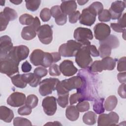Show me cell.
I'll return each mask as SVG.
<instances>
[{"label":"cell","mask_w":126,"mask_h":126,"mask_svg":"<svg viewBox=\"0 0 126 126\" xmlns=\"http://www.w3.org/2000/svg\"><path fill=\"white\" fill-rule=\"evenodd\" d=\"M125 87H126V84L123 83L119 86L118 90V94L123 98H126V96Z\"/></svg>","instance_id":"cell-52"},{"label":"cell","mask_w":126,"mask_h":126,"mask_svg":"<svg viewBox=\"0 0 126 126\" xmlns=\"http://www.w3.org/2000/svg\"><path fill=\"white\" fill-rule=\"evenodd\" d=\"M26 100L24 94L20 92H14L7 99V103L11 106L20 107L25 103Z\"/></svg>","instance_id":"cell-15"},{"label":"cell","mask_w":126,"mask_h":126,"mask_svg":"<svg viewBox=\"0 0 126 126\" xmlns=\"http://www.w3.org/2000/svg\"><path fill=\"white\" fill-rule=\"evenodd\" d=\"M99 43H104L109 46L112 49L117 48L120 44L119 39L116 36L112 34L109 35L104 40L100 41Z\"/></svg>","instance_id":"cell-24"},{"label":"cell","mask_w":126,"mask_h":126,"mask_svg":"<svg viewBox=\"0 0 126 126\" xmlns=\"http://www.w3.org/2000/svg\"><path fill=\"white\" fill-rule=\"evenodd\" d=\"M55 21L57 25L60 26L63 25L66 23L67 15L62 13L61 14L55 18Z\"/></svg>","instance_id":"cell-46"},{"label":"cell","mask_w":126,"mask_h":126,"mask_svg":"<svg viewBox=\"0 0 126 126\" xmlns=\"http://www.w3.org/2000/svg\"><path fill=\"white\" fill-rule=\"evenodd\" d=\"M52 54L55 63H56V62L59 61L61 59V55L59 54V53H58V52H53V53H52Z\"/></svg>","instance_id":"cell-56"},{"label":"cell","mask_w":126,"mask_h":126,"mask_svg":"<svg viewBox=\"0 0 126 126\" xmlns=\"http://www.w3.org/2000/svg\"><path fill=\"white\" fill-rule=\"evenodd\" d=\"M100 46L98 48L99 56L102 58L109 57L111 54L112 48L108 45L104 43H99Z\"/></svg>","instance_id":"cell-28"},{"label":"cell","mask_w":126,"mask_h":126,"mask_svg":"<svg viewBox=\"0 0 126 126\" xmlns=\"http://www.w3.org/2000/svg\"><path fill=\"white\" fill-rule=\"evenodd\" d=\"M125 32H126V29L124 31V32H124V34H123V37H124V39L125 40Z\"/></svg>","instance_id":"cell-60"},{"label":"cell","mask_w":126,"mask_h":126,"mask_svg":"<svg viewBox=\"0 0 126 126\" xmlns=\"http://www.w3.org/2000/svg\"><path fill=\"white\" fill-rule=\"evenodd\" d=\"M88 45L82 46L75 55V62L82 68H86L92 63L93 60L88 49Z\"/></svg>","instance_id":"cell-5"},{"label":"cell","mask_w":126,"mask_h":126,"mask_svg":"<svg viewBox=\"0 0 126 126\" xmlns=\"http://www.w3.org/2000/svg\"><path fill=\"white\" fill-rule=\"evenodd\" d=\"M32 108L26 105L20 107L18 110V113L19 115L22 116L29 115L32 113Z\"/></svg>","instance_id":"cell-45"},{"label":"cell","mask_w":126,"mask_h":126,"mask_svg":"<svg viewBox=\"0 0 126 126\" xmlns=\"http://www.w3.org/2000/svg\"><path fill=\"white\" fill-rule=\"evenodd\" d=\"M37 34L40 42L44 44H49L52 41L53 31L49 25L41 26L37 31Z\"/></svg>","instance_id":"cell-8"},{"label":"cell","mask_w":126,"mask_h":126,"mask_svg":"<svg viewBox=\"0 0 126 126\" xmlns=\"http://www.w3.org/2000/svg\"><path fill=\"white\" fill-rule=\"evenodd\" d=\"M118 100L115 95H110L108 96L104 104L105 110L107 111H111L114 109L117 104Z\"/></svg>","instance_id":"cell-25"},{"label":"cell","mask_w":126,"mask_h":126,"mask_svg":"<svg viewBox=\"0 0 126 126\" xmlns=\"http://www.w3.org/2000/svg\"><path fill=\"white\" fill-rule=\"evenodd\" d=\"M49 73L51 76H59L61 74V71L59 66L56 64H52L49 68Z\"/></svg>","instance_id":"cell-42"},{"label":"cell","mask_w":126,"mask_h":126,"mask_svg":"<svg viewBox=\"0 0 126 126\" xmlns=\"http://www.w3.org/2000/svg\"><path fill=\"white\" fill-rule=\"evenodd\" d=\"M82 100V96L79 93L77 92L76 93L73 94L71 95L69 98V102L71 105L76 103L78 101L80 102Z\"/></svg>","instance_id":"cell-44"},{"label":"cell","mask_w":126,"mask_h":126,"mask_svg":"<svg viewBox=\"0 0 126 126\" xmlns=\"http://www.w3.org/2000/svg\"><path fill=\"white\" fill-rule=\"evenodd\" d=\"M111 28L116 32H123L125 30V28L122 27L120 24L118 23H111L110 25Z\"/></svg>","instance_id":"cell-51"},{"label":"cell","mask_w":126,"mask_h":126,"mask_svg":"<svg viewBox=\"0 0 126 126\" xmlns=\"http://www.w3.org/2000/svg\"><path fill=\"white\" fill-rule=\"evenodd\" d=\"M60 82L58 78H49L43 80L39 84V92L42 96H46L56 90L57 84Z\"/></svg>","instance_id":"cell-7"},{"label":"cell","mask_w":126,"mask_h":126,"mask_svg":"<svg viewBox=\"0 0 126 126\" xmlns=\"http://www.w3.org/2000/svg\"><path fill=\"white\" fill-rule=\"evenodd\" d=\"M104 100V98H99L95 99L93 105V109L96 114H100L104 112V108L103 107Z\"/></svg>","instance_id":"cell-29"},{"label":"cell","mask_w":126,"mask_h":126,"mask_svg":"<svg viewBox=\"0 0 126 126\" xmlns=\"http://www.w3.org/2000/svg\"><path fill=\"white\" fill-rule=\"evenodd\" d=\"M126 1L118 0L112 3L111 7L109 9L111 19L113 20L119 19L121 16L123 11L126 7Z\"/></svg>","instance_id":"cell-14"},{"label":"cell","mask_w":126,"mask_h":126,"mask_svg":"<svg viewBox=\"0 0 126 126\" xmlns=\"http://www.w3.org/2000/svg\"><path fill=\"white\" fill-rule=\"evenodd\" d=\"M65 115L69 120L74 121L77 120L79 118V112L76 106L69 105L66 109Z\"/></svg>","instance_id":"cell-23"},{"label":"cell","mask_w":126,"mask_h":126,"mask_svg":"<svg viewBox=\"0 0 126 126\" xmlns=\"http://www.w3.org/2000/svg\"><path fill=\"white\" fill-rule=\"evenodd\" d=\"M0 71L1 73L10 77L19 72V63L9 55L0 59Z\"/></svg>","instance_id":"cell-2"},{"label":"cell","mask_w":126,"mask_h":126,"mask_svg":"<svg viewBox=\"0 0 126 126\" xmlns=\"http://www.w3.org/2000/svg\"><path fill=\"white\" fill-rule=\"evenodd\" d=\"M2 12L3 14L9 19L10 21L14 20L18 17V14L16 11L14 9L9 7H5Z\"/></svg>","instance_id":"cell-32"},{"label":"cell","mask_w":126,"mask_h":126,"mask_svg":"<svg viewBox=\"0 0 126 126\" xmlns=\"http://www.w3.org/2000/svg\"><path fill=\"white\" fill-rule=\"evenodd\" d=\"M61 72L65 76H71L74 75L78 71L75 67L72 61L70 60H64L60 64Z\"/></svg>","instance_id":"cell-17"},{"label":"cell","mask_w":126,"mask_h":126,"mask_svg":"<svg viewBox=\"0 0 126 126\" xmlns=\"http://www.w3.org/2000/svg\"><path fill=\"white\" fill-rule=\"evenodd\" d=\"M111 19L110 13L108 10L103 9L98 15V20L100 22H108Z\"/></svg>","instance_id":"cell-39"},{"label":"cell","mask_w":126,"mask_h":126,"mask_svg":"<svg viewBox=\"0 0 126 126\" xmlns=\"http://www.w3.org/2000/svg\"><path fill=\"white\" fill-rule=\"evenodd\" d=\"M34 19V18L32 15L25 13L20 17L19 22L22 25H30L32 23Z\"/></svg>","instance_id":"cell-34"},{"label":"cell","mask_w":126,"mask_h":126,"mask_svg":"<svg viewBox=\"0 0 126 126\" xmlns=\"http://www.w3.org/2000/svg\"><path fill=\"white\" fill-rule=\"evenodd\" d=\"M13 125L15 126H29L32 125L31 121L27 119L22 117H16L13 120Z\"/></svg>","instance_id":"cell-35"},{"label":"cell","mask_w":126,"mask_h":126,"mask_svg":"<svg viewBox=\"0 0 126 126\" xmlns=\"http://www.w3.org/2000/svg\"><path fill=\"white\" fill-rule=\"evenodd\" d=\"M88 49L90 55L93 57H96L99 56V52L95 46L90 44L88 46Z\"/></svg>","instance_id":"cell-50"},{"label":"cell","mask_w":126,"mask_h":126,"mask_svg":"<svg viewBox=\"0 0 126 126\" xmlns=\"http://www.w3.org/2000/svg\"><path fill=\"white\" fill-rule=\"evenodd\" d=\"M37 31L35 28L31 24L29 26L23 28L21 32V36L26 40H32L36 36Z\"/></svg>","instance_id":"cell-21"},{"label":"cell","mask_w":126,"mask_h":126,"mask_svg":"<svg viewBox=\"0 0 126 126\" xmlns=\"http://www.w3.org/2000/svg\"><path fill=\"white\" fill-rule=\"evenodd\" d=\"M94 31L95 38L100 41L104 40L110 35L111 29L108 25L100 23L95 25Z\"/></svg>","instance_id":"cell-12"},{"label":"cell","mask_w":126,"mask_h":126,"mask_svg":"<svg viewBox=\"0 0 126 126\" xmlns=\"http://www.w3.org/2000/svg\"><path fill=\"white\" fill-rule=\"evenodd\" d=\"M14 118L12 110L5 106L0 107V119L6 123H10Z\"/></svg>","instance_id":"cell-22"},{"label":"cell","mask_w":126,"mask_h":126,"mask_svg":"<svg viewBox=\"0 0 126 126\" xmlns=\"http://www.w3.org/2000/svg\"><path fill=\"white\" fill-rule=\"evenodd\" d=\"M79 112H84L89 110L90 108V104L86 100H83L79 102L76 106Z\"/></svg>","instance_id":"cell-40"},{"label":"cell","mask_w":126,"mask_h":126,"mask_svg":"<svg viewBox=\"0 0 126 126\" xmlns=\"http://www.w3.org/2000/svg\"><path fill=\"white\" fill-rule=\"evenodd\" d=\"M11 81L13 84L17 88H24L27 86V83L24 81L22 74H18L11 77Z\"/></svg>","instance_id":"cell-27"},{"label":"cell","mask_w":126,"mask_h":126,"mask_svg":"<svg viewBox=\"0 0 126 126\" xmlns=\"http://www.w3.org/2000/svg\"><path fill=\"white\" fill-rule=\"evenodd\" d=\"M88 1V0H77V2L80 5H82L85 4Z\"/></svg>","instance_id":"cell-59"},{"label":"cell","mask_w":126,"mask_h":126,"mask_svg":"<svg viewBox=\"0 0 126 126\" xmlns=\"http://www.w3.org/2000/svg\"><path fill=\"white\" fill-rule=\"evenodd\" d=\"M69 93L65 94L58 95L57 98V102L58 104L62 108H65L68 104V98Z\"/></svg>","instance_id":"cell-37"},{"label":"cell","mask_w":126,"mask_h":126,"mask_svg":"<svg viewBox=\"0 0 126 126\" xmlns=\"http://www.w3.org/2000/svg\"><path fill=\"white\" fill-rule=\"evenodd\" d=\"M22 77L24 81L32 87H37L41 82V78L35 75L34 73L22 74Z\"/></svg>","instance_id":"cell-19"},{"label":"cell","mask_w":126,"mask_h":126,"mask_svg":"<svg viewBox=\"0 0 126 126\" xmlns=\"http://www.w3.org/2000/svg\"><path fill=\"white\" fill-rule=\"evenodd\" d=\"M46 125H48V126H51V125H53V126H62V125L59 122L57 121H55V122H49L48 123H46V124H45V126Z\"/></svg>","instance_id":"cell-57"},{"label":"cell","mask_w":126,"mask_h":126,"mask_svg":"<svg viewBox=\"0 0 126 126\" xmlns=\"http://www.w3.org/2000/svg\"><path fill=\"white\" fill-rule=\"evenodd\" d=\"M29 52L30 50L27 46L19 45L13 47L8 55L20 63L28 57Z\"/></svg>","instance_id":"cell-10"},{"label":"cell","mask_w":126,"mask_h":126,"mask_svg":"<svg viewBox=\"0 0 126 126\" xmlns=\"http://www.w3.org/2000/svg\"><path fill=\"white\" fill-rule=\"evenodd\" d=\"M38 99L37 97L34 94L29 95L26 100L25 104L26 105L32 108H35L38 104Z\"/></svg>","instance_id":"cell-33"},{"label":"cell","mask_w":126,"mask_h":126,"mask_svg":"<svg viewBox=\"0 0 126 126\" xmlns=\"http://www.w3.org/2000/svg\"><path fill=\"white\" fill-rule=\"evenodd\" d=\"M42 106L46 115L48 116L53 115L57 110L56 98L53 96L45 97L42 100Z\"/></svg>","instance_id":"cell-13"},{"label":"cell","mask_w":126,"mask_h":126,"mask_svg":"<svg viewBox=\"0 0 126 126\" xmlns=\"http://www.w3.org/2000/svg\"><path fill=\"white\" fill-rule=\"evenodd\" d=\"M126 57H124L120 58L118 61L117 70L119 71H125L126 70Z\"/></svg>","instance_id":"cell-48"},{"label":"cell","mask_w":126,"mask_h":126,"mask_svg":"<svg viewBox=\"0 0 126 126\" xmlns=\"http://www.w3.org/2000/svg\"><path fill=\"white\" fill-rule=\"evenodd\" d=\"M53 63H55V62L52 53L44 52L41 65L46 68L50 67Z\"/></svg>","instance_id":"cell-30"},{"label":"cell","mask_w":126,"mask_h":126,"mask_svg":"<svg viewBox=\"0 0 126 126\" xmlns=\"http://www.w3.org/2000/svg\"><path fill=\"white\" fill-rule=\"evenodd\" d=\"M82 79L79 75L60 81L57 84L56 90L58 95L68 94L73 89H78L82 84Z\"/></svg>","instance_id":"cell-1"},{"label":"cell","mask_w":126,"mask_h":126,"mask_svg":"<svg viewBox=\"0 0 126 126\" xmlns=\"http://www.w3.org/2000/svg\"><path fill=\"white\" fill-rule=\"evenodd\" d=\"M50 12L51 15L54 18H55L63 13L61 11L60 6L59 5H55L52 7L50 9Z\"/></svg>","instance_id":"cell-49"},{"label":"cell","mask_w":126,"mask_h":126,"mask_svg":"<svg viewBox=\"0 0 126 126\" xmlns=\"http://www.w3.org/2000/svg\"><path fill=\"white\" fill-rule=\"evenodd\" d=\"M32 68V65L28 61L23 63L21 66V69L23 72H28L31 70Z\"/></svg>","instance_id":"cell-53"},{"label":"cell","mask_w":126,"mask_h":126,"mask_svg":"<svg viewBox=\"0 0 126 126\" xmlns=\"http://www.w3.org/2000/svg\"><path fill=\"white\" fill-rule=\"evenodd\" d=\"M73 35L75 39L82 44L83 46L90 45L91 43L89 40H92L93 38L92 31L86 28H77L75 30Z\"/></svg>","instance_id":"cell-6"},{"label":"cell","mask_w":126,"mask_h":126,"mask_svg":"<svg viewBox=\"0 0 126 126\" xmlns=\"http://www.w3.org/2000/svg\"><path fill=\"white\" fill-rule=\"evenodd\" d=\"M10 1L13 3V4H16V5L20 4L22 2V0H10Z\"/></svg>","instance_id":"cell-58"},{"label":"cell","mask_w":126,"mask_h":126,"mask_svg":"<svg viewBox=\"0 0 126 126\" xmlns=\"http://www.w3.org/2000/svg\"><path fill=\"white\" fill-rule=\"evenodd\" d=\"M96 14L94 11L88 7L82 10V13L80 14L79 18V22L81 24L91 26L93 25L95 21Z\"/></svg>","instance_id":"cell-11"},{"label":"cell","mask_w":126,"mask_h":126,"mask_svg":"<svg viewBox=\"0 0 126 126\" xmlns=\"http://www.w3.org/2000/svg\"><path fill=\"white\" fill-rule=\"evenodd\" d=\"M118 23L120 24L122 27L124 28H126V13H124L123 16L118 19Z\"/></svg>","instance_id":"cell-55"},{"label":"cell","mask_w":126,"mask_h":126,"mask_svg":"<svg viewBox=\"0 0 126 126\" xmlns=\"http://www.w3.org/2000/svg\"><path fill=\"white\" fill-rule=\"evenodd\" d=\"M96 115L92 111H88L84 114L83 116V122L88 125H93L95 124Z\"/></svg>","instance_id":"cell-26"},{"label":"cell","mask_w":126,"mask_h":126,"mask_svg":"<svg viewBox=\"0 0 126 126\" xmlns=\"http://www.w3.org/2000/svg\"><path fill=\"white\" fill-rule=\"evenodd\" d=\"M89 7L94 11L96 15H98L103 10V6L102 4L99 1L93 2Z\"/></svg>","instance_id":"cell-36"},{"label":"cell","mask_w":126,"mask_h":126,"mask_svg":"<svg viewBox=\"0 0 126 126\" xmlns=\"http://www.w3.org/2000/svg\"><path fill=\"white\" fill-rule=\"evenodd\" d=\"M44 53V52L40 49L34 50L30 56L31 62L35 66L41 65Z\"/></svg>","instance_id":"cell-20"},{"label":"cell","mask_w":126,"mask_h":126,"mask_svg":"<svg viewBox=\"0 0 126 126\" xmlns=\"http://www.w3.org/2000/svg\"><path fill=\"white\" fill-rule=\"evenodd\" d=\"M83 46L80 43L73 40H68L67 43L62 44L59 48V53L64 57L75 56L77 52Z\"/></svg>","instance_id":"cell-4"},{"label":"cell","mask_w":126,"mask_h":126,"mask_svg":"<svg viewBox=\"0 0 126 126\" xmlns=\"http://www.w3.org/2000/svg\"><path fill=\"white\" fill-rule=\"evenodd\" d=\"M126 73L125 71H124V72H121V73H119L118 74L117 78H118V80H119V81L121 83H122V84L125 83L126 84Z\"/></svg>","instance_id":"cell-54"},{"label":"cell","mask_w":126,"mask_h":126,"mask_svg":"<svg viewBox=\"0 0 126 126\" xmlns=\"http://www.w3.org/2000/svg\"><path fill=\"white\" fill-rule=\"evenodd\" d=\"M25 2L27 9L31 11H35L38 9L40 6L41 1L40 0H25Z\"/></svg>","instance_id":"cell-31"},{"label":"cell","mask_w":126,"mask_h":126,"mask_svg":"<svg viewBox=\"0 0 126 126\" xmlns=\"http://www.w3.org/2000/svg\"><path fill=\"white\" fill-rule=\"evenodd\" d=\"M34 73L41 78L47 74L48 71L45 68V67L43 66H40L37 67L34 69Z\"/></svg>","instance_id":"cell-43"},{"label":"cell","mask_w":126,"mask_h":126,"mask_svg":"<svg viewBox=\"0 0 126 126\" xmlns=\"http://www.w3.org/2000/svg\"><path fill=\"white\" fill-rule=\"evenodd\" d=\"M116 66V60L110 57L103 58L100 61H94L89 67V70L93 73L101 72L104 70H112Z\"/></svg>","instance_id":"cell-3"},{"label":"cell","mask_w":126,"mask_h":126,"mask_svg":"<svg viewBox=\"0 0 126 126\" xmlns=\"http://www.w3.org/2000/svg\"><path fill=\"white\" fill-rule=\"evenodd\" d=\"M80 13L79 11H75L68 15L69 22L71 24L76 23L79 19Z\"/></svg>","instance_id":"cell-47"},{"label":"cell","mask_w":126,"mask_h":126,"mask_svg":"<svg viewBox=\"0 0 126 126\" xmlns=\"http://www.w3.org/2000/svg\"><path fill=\"white\" fill-rule=\"evenodd\" d=\"M51 16L50 10L48 8H44L40 11V17L43 22L48 21L50 19Z\"/></svg>","instance_id":"cell-38"},{"label":"cell","mask_w":126,"mask_h":126,"mask_svg":"<svg viewBox=\"0 0 126 126\" xmlns=\"http://www.w3.org/2000/svg\"><path fill=\"white\" fill-rule=\"evenodd\" d=\"M13 44L11 38L4 35L0 38V59L6 56L13 48Z\"/></svg>","instance_id":"cell-16"},{"label":"cell","mask_w":126,"mask_h":126,"mask_svg":"<svg viewBox=\"0 0 126 126\" xmlns=\"http://www.w3.org/2000/svg\"><path fill=\"white\" fill-rule=\"evenodd\" d=\"M0 31L1 32L6 29L7 26L10 21L9 19L3 14V13H2V11H1L0 13Z\"/></svg>","instance_id":"cell-41"},{"label":"cell","mask_w":126,"mask_h":126,"mask_svg":"<svg viewBox=\"0 0 126 126\" xmlns=\"http://www.w3.org/2000/svg\"><path fill=\"white\" fill-rule=\"evenodd\" d=\"M119 117L114 112L108 114H102L98 116L97 125L98 126H107L116 125L119 122Z\"/></svg>","instance_id":"cell-9"},{"label":"cell","mask_w":126,"mask_h":126,"mask_svg":"<svg viewBox=\"0 0 126 126\" xmlns=\"http://www.w3.org/2000/svg\"><path fill=\"white\" fill-rule=\"evenodd\" d=\"M60 8L63 13L69 15L76 11L77 4L75 0H63L62 2Z\"/></svg>","instance_id":"cell-18"}]
</instances>
